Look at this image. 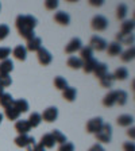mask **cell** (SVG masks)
<instances>
[{
    "instance_id": "obj_48",
    "label": "cell",
    "mask_w": 135,
    "mask_h": 151,
    "mask_svg": "<svg viewBox=\"0 0 135 151\" xmlns=\"http://www.w3.org/2000/svg\"><path fill=\"white\" fill-rule=\"evenodd\" d=\"M3 89H4V88H1V86H0V96H1V94L4 93V92H3Z\"/></svg>"
},
{
    "instance_id": "obj_3",
    "label": "cell",
    "mask_w": 135,
    "mask_h": 151,
    "mask_svg": "<svg viewBox=\"0 0 135 151\" xmlns=\"http://www.w3.org/2000/svg\"><path fill=\"white\" fill-rule=\"evenodd\" d=\"M91 27L93 28L95 31H104V30H107V27H108L107 18L103 15L93 16V19H92V22H91Z\"/></svg>"
},
{
    "instance_id": "obj_22",
    "label": "cell",
    "mask_w": 135,
    "mask_h": 151,
    "mask_svg": "<svg viewBox=\"0 0 135 151\" xmlns=\"http://www.w3.org/2000/svg\"><path fill=\"white\" fill-rule=\"evenodd\" d=\"M91 58H93V50L89 46L81 47V50H80V60L82 62H85V61L91 60Z\"/></svg>"
},
{
    "instance_id": "obj_23",
    "label": "cell",
    "mask_w": 135,
    "mask_h": 151,
    "mask_svg": "<svg viewBox=\"0 0 135 151\" xmlns=\"http://www.w3.org/2000/svg\"><path fill=\"white\" fill-rule=\"evenodd\" d=\"M28 124H30V127L31 128H35V127H38L39 124H41V122H42V117H41V115L38 112H32L31 115H30V117H28Z\"/></svg>"
},
{
    "instance_id": "obj_29",
    "label": "cell",
    "mask_w": 135,
    "mask_h": 151,
    "mask_svg": "<svg viewBox=\"0 0 135 151\" xmlns=\"http://www.w3.org/2000/svg\"><path fill=\"white\" fill-rule=\"evenodd\" d=\"M113 81H115L113 76L110 74V73H107L104 77H101V78H100V85L103 86V88H111V86H112V84H113Z\"/></svg>"
},
{
    "instance_id": "obj_50",
    "label": "cell",
    "mask_w": 135,
    "mask_h": 151,
    "mask_svg": "<svg viewBox=\"0 0 135 151\" xmlns=\"http://www.w3.org/2000/svg\"><path fill=\"white\" fill-rule=\"evenodd\" d=\"M0 9H1V4H0Z\"/></svg>"
},
{
    "instance_id": "obj_18",
    "label": "cell",
    "mask_w": 135,
    "mask_h": 151,
    "mask_svg": "<svg viewBox=\"0 0 135 151\" xmlns=\"http://www.w3.org/2000/svg\"><path fill=\"white\" fill-rule=\"evenodd\" d=\"M14 69V62L11 60H4L0 62V74H9Z\"/></svg>"
},
{
    "instance_id": "obj_17",
    "label": "cell",
    "mask_w": 135,
    "mask_h": 151,
    "mask_svg": "<svg viewBox=\"0 0 135 151\" xmlns=\"http://www.w3.org/2000/svg\"><path fill=\"white\" fill-rule=\"evenodd\" d=\"M103 104L105 105V107H112V105H115L116 104V91H111L108 92L105 96H104L103 99Z\"/></svg>"
},
{
    "instance_id": "obj_14",
    "label": "cell",
    "mask_w": 135,
    "mask_h": 151,
    "mask_svg": "<svg viewBox=\"0 0 135 151\" xmlns=\"http://www.w3.org/2000/svg\"><path fill=\"white\" fill-rule=\"evenodd\" d=\"M92 73H93L97 78H101V77H104V76L108 73V66L105 65V63H103V62H97Z\"/></svg>"
},
{
    "instance_id": "obj_9",
    "label": "cell",
    "mask_w": 135,
    "mask_h": 151,
    "mask_svg": "<svg viewBox=\"0 0 135 151\" xmlns=\"http://www.w3.org/2000/svg\"><path fill=\"white\" fill-rule=\"evenodd\" d=\"M30 129H31V127H30L27 120H18L15 123V131L18 132L19 135H26Z\"/></svg>"
},
{
    "instance_id": "obj_7",
    "label": "cell",
    "mask_w": 135,
    "mask_h": 151,
    "mask_svg": "<svg viewBox=\"0 0 135 151\" xmlns=\"http://www.w3.org/2000/svg\"><path fill=\"white\" fill-rule=\"evenodd\" d=\"M103 124L104 123H103L101 117H93V119H91L87 123V132H89V134H96V132L101 128Z\"/></svg>"
},
{
    "instance_id": "obj_37",
    "label": "cell",
    "mask_w": 135,
    "mask_h": 151,
    "mask_svg": "<svg viewBox=\"0 0 135 151\" xmlns=\"http://www.w3.org/2000/svg\"><path fill=\"white\" fill-rule=\"evenodd\" d=\"M12 84V80L9 77V74H0V86L1 88H7Z\"/></svg>"
},
{
    "instance_id": "obj_26",
    "label": "cell",
    "mask_w": 135,
    "mask_h": 151,
    "mask_svg": "<svg viewBox=\"0 0 135 151\" xmlns=\"http://www.w3.org/2000/svg\"><path fill=\"white\" fill-rule=\"evenodd\" d=\"M132 122H134V117H132L131 115H120V116L118 117V124L122 127L131 126Z\"/></svg>"
},
{
    "instance_id": "obj_16",
    "label": "cell",
    "mask_w": 135,
    "mask_h": 151,
    "mask_svg": "<svg viewBox=\"0 0 135 151\" xmlns=\"http://www.w3.org/2000/svg\"><path fill=\"white\" fill-rule=\"evenodd\" d=\"M12 107L15 108L19 113H25L28 111V103H27V100H25V99H18V100L14 101Z\"/></svg>"
},
{
    "instance_id": "obj_19",
    "label": "cell",
    "mask_w": 135,
    "mask_h": 151,
    "mask_svg": "<svg viewBox=\"0 0 135 151\" xmlns=\"http://www.w3.org/2000/svg\"><path fill=\"white\" fill-rule=\"evenodd\" d=\"M62 97L65 99L66 101H69V103L74 101V100H76V97H77V91H76V88L68 86V88H66L65 91H62Z\"/></svg>"
},
{
    "instance_id": "obj_4",
    "label": "cell",
    "mask_w": 135,
    "mask_h": 151,
    "mask_svg": "<svg viewBox=\"0 0 135 151\" xmlns=\"http://www.w3.org/2000/svg\"><path fill=\"white\" fill-rule=\"evenodd\" d=\"M89 47L92 50H96V51H103L107 49V42L104 41L103 38L95 35V37L91 38V42H89Z\"/></svg>"
},
{
    "instance_id": "obj_11",
    "label": "cell",
    "mask_w": 135,
    "mask_h": 151,
    "mask_svg": "<svg viewBox=\"0 0 135 151\" xmlns=\"http://www.w3.org/2000/svg\"><path fill=\"white\" fill-rule=\"evenodd\" d=\"M116 42L119 45H132L134 43V34H123V32H118Z\"/></svg>"
},
{
    "instance_id": "obj_21",
    "label": "cell",
    "mask_w": 135,
    "mask_h": 151,
    "mask_svg": "<svg viewBox=\"0 0 135 151\" xmlns=\"http://www.w3.org/2000/svg\"><path fill=\"white\" fill-rule=\"evenodd\" d=\"M39 145L43 146L45 148H53L54 145H56V142H54L51 134H45V135L41 138V143H39Z\"/></svg>"
},
{
    "instance_id": "obj_8",
    "label": "cell",
    "mask_w": 135,
    "mask_h": 151,
    "mask_svg": "<svg viewBox=\"0 0 135 151\" xmlns=\"http://www.w3.org/2000/svg\"><path fill=\"white\" fill-rule=\"evenodd\" d=\"M82 47V43L81 41H80L79 38H73V39H70L69 43L65 46V53L68 54H73L76 53V51H80Z\"/></svg>"
},
{
    "instance_id": "obj_13",
    "label": "cell",
    "mask_w": 135,
    "mask_h": 151,
    "mask_svg": "<svg viewBox=\"0 0 135 151\" xmlns=\"http://www.w3.org/2000/svg\"><path fill=\"white\" fill-rule=\"evenodd\" d=\"M107 53L110 57H115V55H120L122 54V45H119L118 42H112V43L107 45Z\"/></svg>"
},
{
    "instance_id": "obj_44",
    "label": "cell",
    "mask_w": 135,
    "mask_h": 151,
    "mask_svg": "<svg viewBox=\"0 0 135 151\" xmlns=\"http://www.w3.org/2000/svg\"><path fill=\"white\" fill-rule=\"evenodd\" d=\"M88 151H105L104 150V147L101 145H99V143H96V145H93L92 147H89Z\"/></svg>"
},
{
    "instance_id": "obj_24",
    "label": "cell",
    "mask_w": 135,
    "mask_h": 151,
    "mask_svg": "<svg viewBox=\"0 0 135 151\" xmlns=\"http://www.w3.org/2000/svg\"><path fill=\"white\" fill-rule=\"evenodd\" d=\"M134 20H124V22L122 23V27H120V32H123V34H132V31H134Z\"/></svg>"
},
{
    "instance_id": "obj_39",
    "label": "cell",
    "mask_w": 135,
    "mask_h": 151,
    "mask_svg": "<svg viewBox=\"0 0 135 151\" xmlns=\"http://www.w3.org/2000/svg\"><path fill=\"white\" fill-rule=\"evenodd\" d=\"M58 151H74V145L70 143V142H65V143L60 145Z\"/></svg>"
},
{
    "instance_id": "obj_34",
    "label": "cell",
    "mask_w": 135,
    "mask_h": 151,
    "mask_svg": "<svg viewBox=\"0 0 135 151\" xmlns=\"http://www.w3.org/2000/svg\"><path fill=\"white\" fill-rule=\"evenodd\" d=\"M51 136H53V139H54V142H56V143L62 145V143H65V142H66V136L64 135L61 131H58V129H53Z\"/></svg>"
},
{
    "instance_id": "obj_32",
    "label": "cell",
    "mask_w": 135,
    "mask_h": 151,
    "mask_svg": "<svg viewBox=\"0 0 135 151\" xmlns=\"http://www.w3.org/2000/svg\"><path fill=\"white\" fill-rule=\"evenodd\" d=\"M127 12H129V8H127L126 4H119L116 8V18L119 20H123L127 16Z\"/></svg>"
},
{
    "instance_id": "obj_31",
    "label": "cell",
    "mask_w": 135,
    "mask_h": 151,
    "mask_svg": "<svg viewBox=\"0 0 135 151\" xmlns=\"http://www.w3.org/2000/svg\"><path fill=\"white\" fill-rule=\"evenodd\" d=\"M96 63H97V61L95 60V58H91V60L82 62V69H84L85 73H92L95 69V66H96Z\"/></svg>"
},
{
    "instance_id": "obj_45",
    "label": "cell",
    "mask_w": 135,
    "mask_h": 151,
    "mask_svg": "<svg viewBox=\"0 0 135 151\" xmlns=\"http://www.w3.org/2000/svg\"><path fill=\"white\" fill-rule=\"evenodd\" d=\"M89 4L93 7H100V6H103V0H91Z\"/></svg>"
},
{
    "instance_id": "obj_5",
    "label": "cell",
    "mask_w": 135,
    "mask_h": 151,
    "mask_svg": "<svg viewBox=\"0 0 135 151\" xmlns=\"http://www.w3.org/2000/svg\"><path fill=\"white\" fill-rule=\"evenodd\" d=\"M37 57H38L39 63H41V65H43V66L50 65L51 61H53V55H51V54L49 53L45 47H41V49L37 51Z\"/></svg>"
},
{
    "instance_id": "obj_40",
    "label": "cell",
    "mask_w": 135,
    "mask_h": 151,
    "mask_svg": "<svg viewBox=\"0 0 135 151\" xmlns=\"http://www.w3.org/2000/svg\"><path fill=\"white\" fill-rule=\"evenodd\" d=\"M57 7H58V1L57 0H46L45 1V8L49 9V11H54Z\"/></svg>"
},
{
    "instance_id": "obj_25",
    "label": "cell",
    "mask_w": 135,
    "mask_h": 151,
    "mask_svg": "<svg viewBox=\"0 0 135 151\" xmlns=\"http://www.w3.org/2000/svg\"><path fill=\"white\" fill-rule=\"evenodd\" d=\"M66 65L69 66V68H72V69H80V68H82V61L80 60L79 57H69L68 58V62H66Z\"/></svg>"
},
{
    "instance_id": "obj_46",
    "label": "cell",
    "mask_w": 135,
    "mask_h": 151,
    "mask_svg": "<svg viewBox=\"0 0 135 151\" xmlns=\"http://www.w3.org/2000/svg\"><path fill=\"white\" fill-rule=\"evenodd\" d=\"M134 131H135L134 127H131V128L129 129V132H127V135H129L131 139H134V136H135V132H134Z\"/></svg>"
},
{
    "instance_id": "obj_35",
    "label": "cell",
    "mask_w": 135,
    "mask_h": 151,
    "mask_svg": "<svg viewBox=\"0 0 135 151\" xmlns=\"http://www.w3.org/2000/svg\"><path fill=\"white\" fill-rule=\"evenodd\" d=\"M28 140H30V136L26 134V135H19L15 138V145L18 147H26L28 145Z\"/></svg>"
},
{
    "instance_id": "obj_49",
    "label": "cell",
    "mask_w": 135,
    "mask_h": 151,
    "mask_svg": "<svg viewBox=\"0 0 135 151\" xmlns=\"http://www.w3.org/2000/svg\"><path fill=\"white\" fill-rule=\"evenodd\" d=\"M1 120H3V115L0 113V123H1Z\"/></svg>"
},
{
    "instance_id": "obj_47",
    "label": "cell",
    "mask_w": 135,
    "mask_h": 151,
    "mask_svg": "<svg viewBox=\"0 0 135 151\" xmlns=\"http://www.w3.org/2000/svg\"><path fill=\"white\" fill-rule=\"evenodd\" d=\"M32 151H46V148H45L43 146H41V145H37Z\"/></svg>"
},
{
    "instance_id": "obj_10",
    "label": "cell",
    "mask_w": 135,
    "mask_h": 151,
    "mask_svg": "<svg viewBox=\"0 0 135 151\" xmlns=\"http://www.w3.org/2000/svg\"><path fill=\"white\" fill-rule=\"evenodd\" d=\"M54 20L61 26H68L70 22V16H69V14H66L65 11H58V12L54 15Z\"/></svg>"
},
{
    "instance_id": "obj_30",
    "label": "cell",
    "mask_w": 135,
    "mask_h": 151,
    "mask_svg": "<svg viewBox=\"0 0 135 151\" xmlns=\"http://www.w3.org/2000/svg\"><path fill=\"white\" fill-rule=\"evenodd\" d=\"M54 86H56L58 91H65V89L68 88V81H66L64 77L58 76V77L54 78Z\"/></svg>"
},
{
    "instance_id": "obj_1",
    "label": "cell",
    "mask_w": 135,
    "mask_h": 151,
    "mask_svg": "<svg viewBox=\"0 0 135 151\" xmlns=\"http://www.w3.org/2000/svg\"><path fill=\"white\" fill-rule=\"evenodd\" d=\"M38 24L37 18L32 15H19L15 20V26L20 37L25 38L26 41H30L35 37L34 28Z\"/></svg>"
},
{
    "instance_id": "obj_42",
    "label": "cell",
    "mask_w": 135,
    "mask_h": 151,
    "mask_svg": "<svg viewBox=\"0 0 135 151\" xmlns=\"http://www.w3.org/2000/svg\"><path fill=\"white\" fill-rule=\"evenodd\" d=\"M123 151H135V146L132 142H126L123 145Z\"/></svg>"
},
{
    "instance_id": "obj_20",
    "label": "cell",
    "mask_w": 135,
    "mask_h": 151,
    "mask_svg": "<svg viewBox=\"0 0 135 151\" xmlns=\"http://www.w3.org/2000/svg\"><path fill=\"white\" fill-rule=\"evenodd\" d=\"M14 97L11 96L9 93H3L1 96H0V105L6 109V108H9V107H12V104H14Z\"/></svg>"
},
{
    "instance_id": "obj_12",
    "label": "cell",
    "mask_w": 135,
    "mask_h": 151,
    "mask_svg": "<svg viewBox=\"0 0 135 151\" xmlns=\"http://www.w3.org/2000/svg\"><path fill=\"white\" fill-rule=\"evenodd\" d=\"M41 47H42L41 38L34 37L32 39L27 41V46H26V50H28V51H38L39 49H41Z\"/></svg>"
},
{
    "instance_id": "obj_33",
    "label": "cell",
    "mask_w": 135,
    "mask_h": 151,
    "mask_svg": "<svg viewBox=\"0 0 135 151\" xmlns=\"http://www.w3.org/2000/svg\"><path fill=\"white\" fill-rule=\"evenodd\" d=\"M127 99H129V94L124 91H116V104H119L120 107L124 105L127 103Z\"/></svg>"
},
{
    "instance_id": "obj_43",
    "label": "cell",
    "mask_w": 135,
    "mask_h": 151,
    "mask_svg": "<svg viewBox=\"0 0 135 151\" xmlns=\"http://www.w3.org/2000/svg\"><path fill=\"white\" fill-rule=\"evenodd\" d=\"M35 146H37V143H35V139L30 136V140H28V145L26 146V148H27V151H32V150H34V147H35Z\"/></svg>"
},
{
    "instance_id": "obj_41",
    "label": "cell",
    "mask_w": 135,
    "mask_h": 151,
    "mask_svg": "<svg viewBox=\"0 0 135 151\" xmlns=\"http://www.w3.org/2000/svg\"><path fill=\"white\" fill-rule=\"evenodd\" d=\"M9 54H11V49L9 47H0V61L7 60Z\"/></svg>"
},
{
    "instance_id": "obj_27",
    "label": "cell",
    "mask_w": 135,
    "mask_h": 151,
    "mask_svg": "<svg viewBox=\"0 0 135 151\" xmlns=\"http://www.w3.org/2000/svg\"><path fill=\"white\" fill-rule=\"evenodd\" d=\"M112 76H113V78H115V80L123 81V80H126L127 77H129V70H127L126 68H118Z\"/></svg>"
},
{
    "instance_id": "obj_15",
    "label": "cell",
    "mask_w": 135,
    "mask_h": 151,
    "mask_svg": "<svg viewBox=\"0 0 135 151\" xmlns=\"http://www.w3.org/2000/svg\"><path fill=\"white\" fill-rule=\"evenodd\" d=\"M12 55L15 57L18 61H25L26 57H27V50H26V47L22 46V45H18L12 50Z\"/></svg>"
},
{
    "instance_id": "obj_28",
    "label": "cell",
    "mask_w": 135,
    "mask_h": 151,
    "mask_svg": "<svg viewBox=\"0 0 135 151\" xmlns=\"http://www.w3.org/2000/svg\"><path fill=\"white\" fill-rule=\"evenodd\" d=\"M135 57V49L134 47H129L126 51H122V61L123 62H130V61L134 60Z\"/></svg>"
},
{
    "instance_id": "obj_6",
    "label": "cell",
    "mask_w": 135,
    "mask_h": 151,
    "mask_svg": "<svg viewBox=\"0 0 135 151\" xmlns=\"http://www.w3.org/2000/svg\"><path fill=\"white\" fill-rule=\"evenodd\" d=\"M42 120H45V122L47 123H53L57 120V117H58V109H57L56 107H49L46 108V109L43 111V113L41 115Z\"/></svg>"
},
{
    "instance_id": "obj_2",
    "label": "cell",
    "mask_w": 135,
    "mask_h": 151,
    "mask_svg": "<svg viewBox=\"0 0 135 151\" xmlns=\"http://www.w3.org/2000/svg\"><path fill=\"white\" fill-rule=\"evenodd\" d=\"M97 142H101V143H110L111 138H112V127L110 124H103L101 128L99 129L96 134H95Z\"/></svg>"
},
{
    "instance_id": "obj_38",
    "label": "cell",
    "mask_w": 135,
    "mask_h": 151,
    "mask_svg": "<svg viewBox=\"0 0 135 151\" xmlns=\"http://www.w3.org/2000/svg\"><path fill=\"white\" fill-rule=\"evenodd\" d=\"M9 34V27L7 24H0V41H4Z\"/></svg>"
},
{
    "instance_id": "obj_36",
    "label": "cell",
    "mask_w": 135,
    "mask_h": 151,
    "mask_svg": "<svg viewBox=\"0 0 135 151\" xmlns=\"http://www.w3.org/2000/svg\"><path fill=\"white\" fill-rule=\"evenodd\" d=\"M19 115H20V113H19L14 107L6 108V117L8 120H18L19 119Z\"/></svg>"
}]
</instances>
